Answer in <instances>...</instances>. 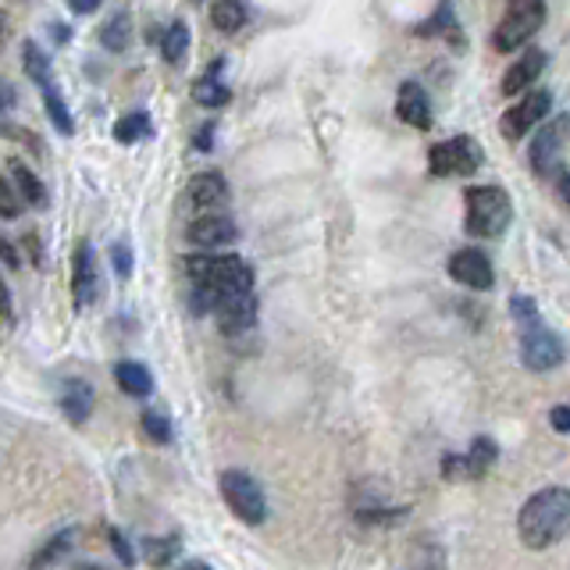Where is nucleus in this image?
<instances>
[{
	"label": "nucleus",
	"instance_id": "nucleus-1",
	"mask_svg": "<svg viewBox=\"0 0 570 570\" xmlns=\"http://www.w3.org/2000/svg\"><path fill=\"white\" fill-rule=\"evenodd\" d=\"M186 275L193 282V314H211L217 296L254 289V267L236 254H190Z\"/></svg>",
	"mask_w": 570,
	"mask_h": 570
},
{
	"label": "nucleus",
	"instance_id": "nucleus-2",
	"mask_svg": "<svg viewBox=\"0 0 570 570\" xmlns=\"http://www.w3.org/2000/svg\"><path fill=\"white\" fill-rule=\"evenodd\" d=\"M570 528V492L552 485V489L535 492L517 517V531L528 549H549L563 542V535Z\"/></svg>",
	"mask_w": 570,
	"mask_h": 570
},
{
	"label": "nucleus",
	"instance_id": "nucleus-3",
	"mask_svg": "<svg viewBox=\"0 0 570 570\" xmlns=\"http://www.w3.org/2000/svg\"><path fill=\"white\" fill-rule=\"evenodd\" d=\"M467 204V236L496 240L513 222V200L502 186H471L464 193Z\"/></svg>",
	"mask_w": 570,
	"mask_h": 570
},
{
	"label": "nucleus",
	"instance_id": "nucleus-4",
	"mask_svg": "<svg viewBox=\"0 0 570 570\" xmlns=\"http://www.w3.org/2000/svg\"><path fill=\"white\" fill-rule=\"evenodd\" d=\"M546 22V0H510L507 11H502V22L492 32V47L499 54H510V50L525 47L535 32Z\"/></svg>",
	"mask_w": 570,
	"mask_h": 570
},
{
	"label": "nucleus",
	"instance_id": "nucleus-5",
	"mask_svg": "<svg viewBox=\"0 0 570 570\" xmlns=\"http://www.w3.org/2000/svg\"><path fill=\"white\" fill-rule=\"evenodd\" d=\"M478 164H481V146L471 136H452L428 150V167L435 179L471 175V172H478Z\"/></svg>",
	"mask_w": 570,
	"mask_h": 570
},
{
	"label": "nucleus",
	"instance_id": "nucleus-6",
	"mask_svg": "<svg viewBox=\"0 0 570 570\" xmlns=\"http://www.w3.org/2000/svg\"><path fill=\"white\" fill-rule=\"evenodd\" d=\"M222 499L228 502V510L240 517L243 525H261L267 517V499L257 478H250L246 471H225L222 475Z\"/></svg>",
	"mask_w": 570,
	"mask_h": 570
},
{
	"label": "nucleus",
	"instance_id": "nucleus-7",
	"mask_svg": "<svg viewBox=\"0 0 570 570\" xmlns=\"http://www.w3.org/2000/svg\"><path fill=\"white\" fill-rule=\"evenodd\" d=\"M552 111V93L549 90H531L517 104H510L499 119V132L507 140H521L531 129H539L546 122V114Z\"/></svg>",
	"mask_w": 570,
	"mask_h": 570
},
{
	"label": "nucleus",
	"instance_id": "nucleus-8",
	"mask_svg": "<svg viewBox=\"0 0 570 570\" xmlns=\"http://www.w3.org/2000/svg\"><path fill=\"white\" fill-rule=\"evenodd\" d=\"M521 360L528 371H557L563 364V339L552 328H546L542 322L521 328Z\"/></svg>",
	"mask_w": 570,
	"mask_h": 570
},
{
	"label": "nucleus",
	"instance_id": "nucleus-9",
	"mask_svg": "<svg viewBox=\"0 0 570 570\" xmlns=\"http://www.w3.org/2000/svg\"><path fill=\"white\" fill-rule=\"evenodd\" d=\"M496 460H499V446L492 439H485V435H478L467 452H449V457H442V478L446 481H452V478L478 481L492 471Z\"/></svg>",
	"mask_w": 570,
	"mask_h": 570
},
{
	"label": "nucleus",
	"instance_id": "nucleus-10",
	"mask_svg": "<svg viewBox=\"0 0 570 570\" xmlns=\"http://www.w3.org/2000/svg\"><path fill=\"white\" fill-rule=\"evenodd\" d=\"M72 299L75 311H86L100 299V261L90 243H79L72 254Z\"/></svg>",
	"mask_w": 570,
	"mask_h": 570
},
{
	"label": "nucleus",
	"instance_id": "nucleus-11",
	"mask_svg": "<svg viewBox=\"0 0 570 570\" xmlns=\"http://www.w3.org/2000/svg\"><path fill=\"white\" fill-rule=\"evenodd\" d=\"M211 314L217 317V328L225 335H243L257 325V296H254V289L217 296L211 304Z\"/></svg>",
	"mask_w": 570,
	"mask_h": 570
},
{
	"label": "nucleus",
	"instance_id": "nucleus-12",
	"mask_svg": "<svg viewBox=\"0 0 570 570\" xmlns=\"http://www.w3.org/2000/svg\"><path fill=\"white\" fill-rule=\"evenodd\" d=\"M563 132H567V119L560 114V119H552L549 125H542L539 136L531 140V167L535 175H563V161H560V150H563Z\"/></svg>",
	"mask_w": 570,
	"mask_h": 570
},
{
	"label": "nucleus",
	"instance_id": "nucleus-13",
	"mask_svg": "<svg viewBox=\"0 0 570 570\" xmlns=\"http://www.w3.org/2000/svg\"><path fill=\"white\" fill-rule=\"evenodd\" d=\"M449 278L467 285V289L475 293H489L496 285V275H492V261L481 254V250L467 246V250H457V254L449 257Z\"/></svg>",
	"mask_w": 570,
	"mask_h": 570
},
{
	"label": "nucleus",
	"instance_id": "nucleus-14",
	"mask_svg": "<svg viewBox=\"0 0 570 570\" xmlns=\"http://www.w3.org/2000/svg\"><path fill=\"white\" fill-rule=\"evenodd\" d=\"M186 240L190 246H228V243H236L240 240V228L236 222H232L228 214L222 211H207V214H196L193 222L186 225Z\"/></svg>",
	"mask_w": 570,
	"mask_h": 570
},
{
	"label": "nucleus",
	"instance_id": "nucleus-15",
	"mask_svg": "<svg viewBox=\"0 0 570 570\" xmlns=\"http://www.w3.org/2000/svg\"><path fill=\"white\" fill-rule=\"evenodd\" d=\"M186 200L196 214H207V211H222L228 204V182L222 172H200L190 179V190Z\"/></svg>",
	"mask_w": 570,
	"mask_h": 570
},
{
	"label": "nucleus",
	"instance_id": "nucleus-16",
	"mask_svg": "<svg viewBox=\"0 0 570 570\" xmlns=\"http://www.w3.org/2000/svg\"><path fill=\"white\" fill-rule=\"evenodd\" d=\"M546 64H549V54H546V50H539V47L525 50V54L517 58V61L510 64V69H507V75H502V93H507V96L525 93V90L531 86V82L546 72Z\"/></svg>",
	"mask_w": 570,
	"mask_h": 570
},
{
	"label": "nucleus",
	"instance_id": "nucleus-17",
	"mask_svg": "<svg viewBox=\"0 0 570 570\" xmlns=\"http://www.w3.org/2000/svg\"><path fill=\"white\" fill-rule=\"evenodd\" d=\"M396 114L399 122H407L414 129L428 132L431 129V104H428V93L417 86V82H404L396 93Z\"/></svg>",
	"mask_w": 570,
	"mask_h": 570
},
{
	"label": "nucleus",
	"instance_id": "nucleus-18",
	"mask_svg": "<svg viewBox=\"0 0 570 570\" xmlns=\"http://www.w3.org/2000/svg\"><path fill=\"white\" fill-rule=\"evenodd\" d=\"M222 69H225V61L214 58L207 64V72L200 75V82L193 86V100H196L200 108H225V104H232V90L222 82Z\"/></svg>",
	"mask_w": 570,
	"mask_h": 570
},
{
	"label": "nucleus",
	"instance_id": "nucleus-19",
	"mask_svg": "<svg viewBox=\"0 0 570 570\" xmlns=\"http://www.w3.org/2000/svg\"><path fill=\"white\" fill-rule=\"evenodd\" d=\"M61 410L72 425H86L93 414V385L82 378H69L61 385Z\"/></svg>",
	"mask_w": 570,
	"mask_h": 570
},
{
	"label": "nucleus",
	"instance_id": "nucleus-20",
	"mask_svg": "<svg viewBox=\"0 0 570 570\" xmlns=\"http://www.w3.org/2000/svg\"><path fill=\"white\" fill-rule=\"evenodd\" d=\"M11 186H14V193L22 196V204H29V207H47L50 204V193L43 186V179L32 172L26 161H11Z\"/></svg>",
	"mask_w": 570,
	"mask_h": 570
},
{
	"label": "nucleus",
	"instance_id": "nucleus-21",
	"mask_svg": "<svg viewBox=\"0 0 570 570\" xmlns=\"http://www.w3.org/2000/svg\"><path fill=\"white\" fill-rule=\"evenodd\" d=\"M114 381L122 385V393L136 396V399H146L150 393H154V375H150L140 360H119V364H114Z\"/></svg>",
	"mask_w": 570,
	"mask_h": 570
},
{
	"label": "nucleus",
	"instance_id": "nucleus-22",
	"mask_svg": "<svg viewBox=\"0 0 570 570\" xmlns=\"http://www.w3.org/2000/svg\"><path fill=\"white\" fill-rule=\"evenodd\" d=\"M100 47L111 50V54H125V50L132 47V19L129 11H114L111 19L100 26Z\"/></svg>",
	"mask_w": 570,
	"mask_h": 570
},
{
	"label": "nucleus",
	"instance_id": "nucleus-23",
	"mask_svg": "<svg viewBox=\"0 0 570 570\" xmlns=\"http://www.w3.org/2000/svg\"><path fill=\"white\" fill-rule=\"evenodd\" d=\"M211 22H214L217 32H225V37H236V32L250 22L246 0H214Z\"/></svg>",
	"mask_w": 570,
	"mask_h": 570
},
{
	"label": "nucleus",
	"instance_id": "nucleus-24",
	"mask_svg": "<svg viewBox=\"0 0 570 570\" xmlns=\"http://www.w3.org/2000/svg\"><path fill=\"white\" fill-rule=\"evenodd\" d=\"M186 54H190V26L175 19L161 37V58L172 64V69H182V64H186Z\"/></svg>",
	"mask_w": 570,
	"mask_h": 570
},
{
	"label": "nucleus",
	"instance_id": "nucleus-25",
	"mask_svg": "<svg viewBox=\"0 0 570 570\" xmlns=\"http://www.w3.org/2000/svg\"><path fill=\"white\" fill-rule=\"evenodd\" d=\"M75 528H64V531H58L54 539H47L43 542V549L37 552V557L29 560V570H50L58 560H64L72 552V546H75Z\"/></svg>",
	"mask_w": 570,
	"mask_h": 570
},
{
	"label": "nucleus",
	"instance_id": "nucleus-26",
	"mask_svg": "<svg viewBox=\"0 0 570 570\" xmlns=\"http://www.w3.org/2000/svg\"><path fill=\"white\" fill-rule=\"evenodd\" d=\"M143 560L154 567V570H164L172 567V560L182 552V539L179 535H161V539H143Z\"/></svg>",
	"mask_w": 570,
	"mask_h": 570
},
{
	"label": "nucleus",
	"instance_id": "nucleus-27",
	"mask_svg": "<svg viewBox=\"0 0 570 570\" xmlns=\"http://www.w3.org/2000/svg\"><path fill=\"white\" fill-rule=\"evenodd\" d=\"M40 93H43V108H47L50 125H54V129L61 132V136H72V132H75V119H72L69 104H64L61 90H58V86H47V90H40Z\"/></svg>",
	"mask_w": 570,
	"mask_h": 570
},
{
	"label": "nucleus",
	"instance_id": "nucleus-28",
	"mask_svg": "<svg viewBox=\"0 0 570 570\" xmlns=\"http://www.w3.org/2000/svg\"><path fill=\"white\" fill-rule=\"evenodd\" d=\"M22 69H26V75L37 82L40 90L54 86V69H50V58L43 54L37 43H26L22 47Z\"/></svg>",
	"mask_w": 570,
	"mask_h": 570
},
{
	"label": "nucleus",
	"instance_id": "nucleus-29",
	"mask_svg": "<svg viewBox=\"0 0 570 570\" xmlns=\"http://www.w3.org/2000/svg\"><path fill=\"white\" fill-rule=\"evenodd\" d=\"M150 132H154V122H150V114L143 111H132L125 119L114 122V140L119 143H140V140H150Z\"/></svg>",
	"mask_w": 570,
	"mask_h": 570
},
{
	"label": "nucleus",
	"instance_id": "nucleus-30",
	"mask_svg": "<svg viewBox=\"0 0 570 570\" xmlns=\"http://www.w3.org/2000/svg\"><path fill=\"white\" fill-rule=\"evenodd\" d=\"M140 425H143V431H146V439H154L157 446L172 442V421H167L164 414H157V410H143Z\"/></svg>",
	"mask_w": 570,
	"mask_h": 570
},
{
	"label": "nucleus",
	"instance_id": "nucleus-31",
	"mask_svg": "<svg viewBox=\"0 0 570 570\" xmlns=\"http://www.w3.org/2000/svg\"><path fill=\"white\" fill-rule=\"evenodd\" d=\"M510 317L517 322V328H531V325H539L542 317H539V307H535V299L531 296H513L510 299Z\"/></svg>",
	"mask_w": 570,
	"mask_h": 570
},
{
	"label": "nucleus",
	"instance_id": "nucleus-32",
	"mask_svg": "<svg viewBox=\"0 0 570 570\" xmlns=\"http://www.w3.org/2000/svg\"><path fill=\"white\" fill-rule=\"evenodd\" d=\"M19 214H22V196L14 193L11 179L0 175V217H4V222H14Z\"/></svg>",
	"mask_w": 570,
	"mask_h": 570
},
{
	"label": "nucleus",
	"instance_id": "nucleus-33",
	"mask_svg": "<svg viewBox=\"0 0 570 570\" xmlns=\"http://www.w3.org/2000/svg\"><path fill=\"white\" fill-rule=\"evenodd\" d=\"M111 267H114V275H119V278H132V246H129V240L111 243Z\"/></svg>",
	"mask_w": 570,
	"mask_h": 570
},
{
	"label": "nucleus",
	"instance_id": "nucleus-34",
	"mask_svg": "<svg viewBox=\"0 0 570 570\" xmlns=\"http://www.w3.org/2000/svg\"><path fill=\"white\" fill-rule=\"evenodd\" d=\"M452 26H457V19H452V4H449V0H442L439 11H435V19L428 26H421L417 32H421V37H435V32H452Z\"/></svg>",
	"mask_w": 570,
	"mask_h": 570
},
{
	"label": "nucleus",
	"instance_id": "nucleus-35",
	"mask_svg": "<svg viewBox=\"0 0 570 570\" xmlns=\"http://www.w3.org/2000/svg\"><path fill=\"white\" fill-rule=\"evenodd\" d=\"M14 104H19V93H14L8 79H0V129L8 125V114L14 111Z\"/></svg>",
	"mask_w": 570,
	"mask_h": 570
},
{
	"label": "nucleus",
	"instance_id": "nucleus-36",
	"mask_svg": "<svg viewBox=\"0 0 570 570\" xmlns=\"http://www.w3.org/2000/svg\"><path fill=\"white\" fill-rule=\"evenodd\" d=\"M111 549H114V557H119L122 567H132V563H136V552H132V546H129V539H125L122 531H111Z\"/></svg>",
	"mask_w": 570,
	"mask_h": 570
},
{
	"label": "nucleus",
	"instance_id": "nucleus-37",
	"mask_svg": "<svg viewBox=\"0 0 570 570\" xmlns=\"http://www.w3.org/2000/svg\"><path fill=\"white\" fill-rule=\"evenodd\" d=\"M549 421H552V431H560V435H567L570 431V407H552V414H549Z\"/></svg>",
	"mask_w": 570,
	"mask_h": 570
},
{
	"label": "nucleus",
	"instance_id": "nucleus-38",
	"mask_svg": "<svg viewBox=\"0 0 570 570\" xmlns=\"http://www.w3.org/2000/svg\"><path fill=\"white\" fill-rule=\"evenodd\" d=\"M0 317H4V322H14V299H11V289L4 278H0Z\"/></svg>",
	"mask_w": 570,
	"mask_h": 570
},
{
	"label": "nucleus",
	"instance_id": "nucleus-39",
	"mask_svg": "<svg viewBox=\"0 0 570 570\" xmlns=\"http://www.w3.org/2000/svg\"><path fill=\"white\" fill-rule=\"evenodd\" d=\"M193 146H196V150H211V146H214V122H207L204 129H196Z\"/></svg>",
	"mask_w": 570,
	"mask_h": 570
},
{
	"label": "nucleus",
	"instance_id": "nucleus-40",
	"mask_svg": "<svg viewBox=\"0 0 570 570\" xmlns=\"http://www.w3.org/2000/svg\"><path fill=\"white\" fill-rule=\"evenodd\" d=\"M100 4H104V0H69L72 14H93Z\"/></svg>",
	"mask_w": 570,
	"mask_h": 570
},
{
	"label": "nucleus",
	"instance_id": "nucleus-41",
	"mask_svg": "<svg viewBox=\"0 0 570 570\" xmlns=\"http://www.w3.org/2000/svg\"><path fill=\"white\" fill-rule=\"evenodd\" d=\"M0 261H4L8 267H19L22 261H19V254H14V246L4 240V236H0Z\"/></svg>",
	"mask_w": 570,
	"mask_h": 570
},
{
	"label": "nucleus",
	"instance_id": "nucleus-42",
	"mask_svg": "<svg viewBox=\"0 0 570 570\" xmlns=\"http://www.w3.org/2000/svg\"><path fill=\"white\" fill-rule=\"evenodd\" d=\"M50 37H54V43H72V29L69 26H64V22H54V26H50Z\"/></svg>",
	"mask_w": 570,
	"mask_h": 570
},
{
	"label": "nucleus",
	"instance_id": "nucleus-43",
	"mask_svg": "<svg viewBox=\"0 0 570 570\" xmlns=\"http://www.w3.org/2000/svg\"><path fill=\"white\" fill-rule=\"evenodd\" d=\"M179 570H211V563H204V560H190V563H182Z\"/></svg>",
	"mask_w": 570,
	"mask_h": 570
},
{
	"label": "nucleus",
	"instance_id": "nucleus-44",
	"mask_svg": "<svg viewBox=\"0 0 570 570\" xmlns=\"http://www.w3.org/2000/svg\"><path fill=\"white\" fill-rule=\"evenodd\" d=\"M72 570H104V567H96V563H79V567H72Z\"/></svg>",
	"mask_w": 570,
	"mask_h": 570
},
{
	"label": "nucleus",
	"instance_id": "nucleus-45",
	"mask_svg": "<svg viewBox=\"0 0 570 570\" xmlns=\"http://www.w3.org/2000/svg\"><path fill=\"white\" fill-rule=\"evenodd\" d=\"M0 40H4V14H0Z\"/></svg>",
	"mask_w": 570,
	"mask_h": 570
}]
</instances>
